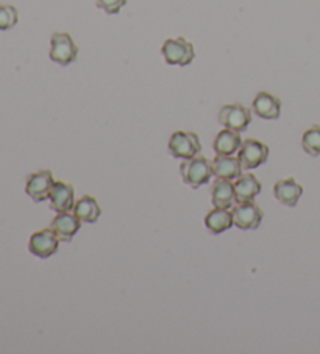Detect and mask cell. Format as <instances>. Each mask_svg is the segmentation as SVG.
Returning a JSON list of instances; mask_svg holds the SVG:
<instances>
[{
	"label": "cell",
	"mask_w": 320,
	"mask_h": 354,
	"mask_svg": "<svg viewBox=\"0 0 320 354\" xmlns=\"http://www.w3.org/2000/svg\"><path fill=\"white\" fill-rule=\"evenodd\" d=\"M254 111L261 119L275 120L280 118L281 100L269 93H258L254 100Z\"/></svg>",
	"instance_id": "obj_14"
},
{
	"label": "cell",
	"mask_w": 320,
	"mask_h": 354,
	"mask_svg": "<svg viewBox=\"0 0 320 354\" xmlns=\"http://www.w3.org/2000/svg\"><path fill=\"white\" fill-rule=\"evenodd\" d=\"M233 222H235L239 230H256L263 222V211L258 207L254 201H244L239 203L235 209L231 211Z\"/></svg>",
	"instance_id": "obj_8"
},
{
	"label": "cell",
	"mask_w": 320,
	"mask_h": 354,
	"mask_svg": "<svg viewBox=\"0 0 320 354\" xmlns=\"http://www.w3.org/2000/svg\"><path fill=\"white\" fill-rule=\"evenodd\" d=\"M180 170H181L183 181L194 189L200 187L203 185H208L209 180H211V176L214 175L213 164L209 162L205 156H200V155L183 161Z\"/></svg>",
	"instance_id": "obj_1"
},
{
	"label": "cell",
	"mask_w": 320,
	"mask_h": 354,
	"mask_svg": "<svg viewBox=\"0 0 320 354\" xmlns=\"http://www.w3.org/2000/svg\"><path fill=\"white\" fill-rule=\"evenodd\" d=\"M166 63L172 66H188L195 57L194 46L184 38L168 39L161 47Z\"/></svg>",
	"instance_id": "obj_3"
},
{
	"label": "cell",
	"mask_w": 320,
	"mask_h": 354,
	"mask_svg": "<svg viewBox=\"0 0 320 354\" xmlns=\"http://www.w3.org/2000/svg\"><path fill=\"white\" fill-rule=\"evenodd\" d=\"M73 212L85 223H94L98 221V217L102 214L100 205L97 203V200L91 195H85L83 198H80L75 206H73Z\"/></svg>",
	"instance_id": "obj_19"
},
{
	"label": "cell",
	"mask_w": 320,
	"mask_h": 354,
	"mask_svg": "<svg viewBox=\"0 0 320 354\" xmlns=\"http://www.w3.org/2000/svg\"><path fill=\"white\" fill-rule=\"evenodd\" d=\"M127 0H97V7L105 10V13L116 15L122 7H125Z\"/></svg>",
	"instance_id": "obj_22"
},
{
	"label": "cell",
	"mask_w": 320,
	"mask_h": 354,
	"mask_svg": "<svg viewBox=\"0 0 320 354\" xmlns=\"http://www.w3.org/2000/svg\"><path fill=\"white\" fill-rule=\"evenodd\" d=\"M55 185L51 170H39V172L32 174L27 178L26 192L32 197L33 201H44L51 195L52 187Z\"/></svg>",
	"instance_id": "obj_9"
},
{
	"label": "cell",
	"mask_w": 320,
	"mask_h": 354,
	"mask_svg": "<svg viewBox=\"0 0 320 354\" xmlns=\"http://www.w3.org/2000/svg\"><path fill=\"white\" fill-rule=\"evenodd\" d=\"M241 145H242L241 134L238 131L225 128V130L220 131L216 136V139H214L213 147H214V151H216V155H233L241 149Z\"/></svg>",
	"instance_id": "obj_18"
},
{
	"label": "cell",
	"mask_w": 320,
	"mask_h": 354,
	"mask_svg": "<svg viewBox=\"0 0 320 354\" xmlns=\"http://www.w3.org/2000/svg\"><path fill=\"white\" fill-rule=\"evenodd\" d=\"M51 207L57 212H67L75 206V189L64 181H55V185L48 195Z\"/></svg>",
	"instance_id": "obj_10"
},
{
	"label": "cell",
	"mask_w": 320,
	"mask_h": 354,
	"mask_svg": "<svg viewBox=\"0 0 320 354\" xmlns=\"http://www.w3.org/2000/svg\"><path fill=\"white\" fill-rule=\"evenodd\" d=\"M301 145H303V150L308 155L311 156H319L320 155V127L312 125L308 128L303 134V139H301Z\"/></svg>",
	"instance_id": "obj_20"
},
{
	"label": "cell",
	"mask_w": 320,
	"mask_h": 354,
	"mask_svg": "<svg viewBox=\"0 0 320 354\" xmlns=\"http://www.w3.org/2000/svg\"><path fill=\"white\" fill-rule=\"evenodd\" d=\"M238 158L245 170H254L267 161L269 147L266 144H263L261 140L247 139L245 142H242L241 149H239Z\"/></svg>",
	"instance_id": "obj_6"
},
{
	"label": "cell",
	"mask_w": 320,
	"mask_h": 354,
	"mask_svg": "<svg viewBox=\"0 0 320 354\" xmlns=\"http://www.w3.org/2000/svg\"><path fill=\"white\" fill-rule=\"evenodd\" d=\"M202 144L195 133L175 131L169 140V153L177 160H190L200 153Z\"/></svg>",
	"instance_id": "obj_2"
},
{
	"label": "cell",
	"mask_w": 320,
	"mask_h": 354,
	"mask_svg": "<svg viewBox=\"0 0 320 354\" xmlns=\"http://www.w3.org/2000/svg\"><path fill=\"white\" fill-rule=\"evenodd\" d=\"M211 164L213 172L217 178L238 180L242 175L241 161H239V158H233L231 155H217Z\"/></svg>",
	"instance_id": "obj_13"
},
{
	"label": "cell",
	"mask_w": 320,
	"mask_h": 354,
	"mask_svg": "<svg viewBox=\"0 0 320 354\" xmlns=\"http://www.w3.org/2000/svg\"><path fill=\"white\" fill-rule=\"evenodd\" d=\"M236 201L235 194V185L231 180L217 178L213 185V205L214 207H224V209H230Z\"/></svg>",
	"instance_id": "obj_15"
},
{
	"label": "cell",
	"mask_w": 320,
	"mask_h": 354,
	"mask_svg": "<svg viewBox=\"0 0 320 354\" xmlns=\"http://www.w3.org/2000/svg\"><path fill=\"white\" fill-rule=\"evenodd\" d=\"M80 227H82V221L75 216V212L71 214L67 212H58V216L53 218L51 228L55 231L58 239L61 242H71L73 236L78 233Z\"/></svg>",
	"instance_id": "obj_11"
},
{
	"label": "cell",
	"mask_w": 320,
	"mask_h": 354,
	"mask_svg": "<svg viewBox=\"0 0 320 354\" xmlns=\"http://www.w3.org/2000/svg\"><path fill=\"white\" fill-rule=\"evenodd\" d=\"M205 225L209 233L217 236L222 234L224 231L230 230L235 222H233V214L229 209L224 207H216V209L209 211L205 217Z\"/></svg>",
	"instance_id": "obj_17"
},
{
	"label": "cell",
	"mask_w": 320,
	"mask_h": 354,
	"mask_svg": "<svg viewBox=\"0 0 320 354\" xmlns=\"http://www.w3.org/2000/svg\"><path fill=\"white\" fill-rule=\"evenodd\" d=\"M301 194H303V187H301V185H299V183L294 178L276 181V185L274 187L275 198L278 200L280 203H283L285 206H289V207L297 206Z\"/></svg>",
	"instance_id": "obj_12"
},
{
	"label": "cell",
	"mask_w": 320,
	"mask_h": 354,
	"mask_svg": "<svg viewBox=\"0 0 320 354\" xmlns=\"http://www.w3.org/2000/svg\"><path fill=\"white\" fill-rule=\"evenodd\" d=\"M219 122L229 130L242 133L250 125L251 113L249 108H245L241 103L225 105L219 113Z\"/></svg>",
	"instance_id": "obj_5"
},
{
	"label": "cell",
	"mask_w": 320,
	"mask_h": 354,
	"mask_svg": "<svg viewBox=\"0 0 320 354\" xmlns=\"http://www.w3.org/2000/svg\"><path fill=\"white\" fill-rule=\"evenodd\" d=\"M51 46V59L53 63L69 66L77 59L78 47L69 33H53Z\"/></svg>",
	"instance_id": "obj_4"
},
{
	"label": "cell",
	"mask_w": 320,
	"mask_h": 354,
	"mask_svg": "<svg viewBox=\"0 0 320 354\" xmlns=\"http://www.w3.org/2000/svg\"><path fill=\"white\" fill-rule=\"evenodd\" d=\"M235 185V194L238 203H244V201H254L258 194L261 192V183L256 180L254 174L241 175L236 180Z\"/></svg>",
	"instance_id": "obj_16"
},
{
	"label": "cell",
	"mask_w": 320,
	"mask_h": 354,
	"mask_svg": "<svg viewBox=\"0 0 320 354\" xmlns=\"http://www.w3.org/2000/svg\"><path fill=\"white\" fill-rule=\"evenodd\" d=\"M58 243L60 239L55 234L52 228H46L41 231H36V233L30 237L28 250L30 253L39 259H48L52 254L58 252Z\"/></svg>",
	"instance_id": "obj_7"
},
{
	"label": "cell",
	"mask_w": 320,
	"mask_h": 354,
	"mask_svg": "<svg viewBox=\"0 0 320 354\" xmlns=\"http://www.w3.org/2000/svg\"><path fill=\"white\" fill-rule=\"evenodd\" d=\"M17 19H19V15H17L15 7L0 3V32L13 28L17 24Z\"/></svg>",
	"instance_id": "obj_21"
}]
</instances>
